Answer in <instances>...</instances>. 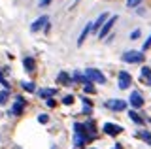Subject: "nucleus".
Segmentation results:
<instances>
[{
  "label": "nucleus",
  "mask_w": 151,
  "mask_h": 149,
  "mask_svg": "<svg viewBox=\"0 0 151 149\" xmlns=\"http://www.w3.org/2000/svg\"><path fill=\"white\" fill-rule=\"evenodd\" d=\"M147 85H151V77H147Z\"/></svg>",
  "instance_id": "32"
},
{
  "label": "nucleus",
  "mask_w": 151,
  "mask_h": 149,
  "mask_svg": "<svg viewBox=\"0 0 151 149\" xmlns=\"http://www.w3.org/2000/svg\"><path fill=\"white\" fill-rule=\"evenodd\" d=\"M85 80H89L91 83H100V85H104L106 83V77H104V74L100 72V70H94V68H87L83 74Z\"/></svg>",
  "instance_id": "1"
},
{
  "label": "nucleus",
  "mask_w": 151,
  "mask_h": 149,
  "mask_svg": "<svg viewBox=\"0 0 151 149\" xmlns=\"http://www.w3.org/2000/svg\"><path fill=\"white\" fill-rule=\"evenodd\" d=\"M115 21H117V15H113V17H110L106 23L102 25V29L98 30V40H104L108 34H110V30L113 29V25H115Z\"/></svg>",
  "instance_id": "3"
},
{
  "label": "nucleus",
  "mask_w": 151,
  "mask_h": 149,
  "mask_svg": "<svg viewBox=\"0 0 151 149\" xmlns=\"http://www.w3.org/2000/svg\"><path fill=\"white\" fill-rule=\"evenodd\" d=\"M21 87H23L25 91H28V92H36V87H34V83H32V81H27V83L23 81Z\"/></svg>",
  "instance_id": "18"
},
{
  "label": "nucleus",
  "mask_w": 151,
  "mask_h": 149,
  "mask_svg": "<svg viewBox=\"0 0 151 149\" xmlns=\"http://www.w3.org/2000/svg\"><path fill=\"white\" fill-rule=\"evenodd\" d=\"M49 2H51V0H40V6L44 8V6H47V4H49Z\"/></svg>",
  "instance_id": "31"
},
{
  "label": "nucleus",
  "mask_w": 151,
  "mask_h": 149,
  "mask_svg": "<svg viewBox=\"0 0 151 149\" xmlns=\"http://www.w3.org/2000/svg\"><path fill=\"white\" fill-rule=\"evenodd\" d=\"M149 47H151V34H149V38L144 42V47H142V53H144V51H147Z\"/></svg>",
  "instance_id": "24"
},
{
  "label": "nucleus",
  "mask_w": 151,
  "mask_h": 149,
  "mask_svg": "<svg viewBox=\"0 0 151 149\" xmlns=\"http://www.w3.org/2000/svg\"><path fill=\"white\" fill-rule=\"evenodd\" d=\"M140 2H142V0H127V6H129V8H136Z\"/></svg>",
  "instance_id": "25"
},
{
  "label": "nucleus",
  "mask_w": 151,
  "mask_h": 149,
  "mask_svg": "<svg viewBox=\"0 0 151 149\" xmlns=\"http://www.w3.org/2000/svg\"><path fill=\"white\" fill-rule=\"evenodd\" d=\"M45 104L49 106V108H55V100L53 98H45Z\"/></svg>",
  "instance_id": "30"
},
{
  "label": "nucleus",
  "mask_w": 151,
  "mask_h": 149,
  "mask_svg": "<svg viewBox=\"0 0 151 149\" xmlns=\"http://www.w3.org/2000/svg\"><path fill=\"white\" fill-rule=\"evenodd\" d=\"M123 62H130V64H140V62H144V59H145V55L142 53V51H127L125 55H123Z\"/></svg>",
  "instance_id": "2"
},
{
  "label": "nucleus",
  "mask_w": 151,
  "mask_h": 149,
  "mask_svg": "<svg viewBox=\"0 0 151 149\" xmlns=\"http://www.w3.org/2000/svg\"><path fill=\"white\" fill-rule=\"evenodd\" d=\"M106 106H108L110 110H113V111H123V110H127V100H119V98L108 100Z\"/></svg>",
  "instance_id": "5"
},
{
  "label": "nucleus",
  "mask_w": 151,
  "mask_h": 149,
  "mask_svg": "<svg viewBox=\"0 0 151 149\" xmlns=\"http://www.w3.org/2000/svg\"><path fill=\"white\" fill-rule=\"evenodd\" d=\"M38 121H40L42 125H45V123H49V115H45V113H40L38 115Z\"/></svg>",
  "instance_id": "23"
},
{
  "label": "nucleus",
  "mask_w": 151,
  "mask_h": 149,
  "mask_svg": "<svg viewBox=\"0 0 151 149\" xmlns=\"http://www.w3.org/2000/svg\"><path fill=\"white\" fill-rule=\"evenodd\" d=\"M91 25H93V23H89V25H85V29L81 30V34H79V40H78V45H79V47H81V45H83V42L87 40L89 32H91Z\"/></svg>",
  "instance_id": "12"
},
{
  "label": "nucleus",
  "mask_w": 151,
  "mask_h": 149,
  "mask_svg": "<svg viewBox=\"0 0 151 149\" xmlns=\"http://www.w3.org/2000/svg\"><path fill=\"white\" fill-rule=\"evenodd\" d=\"M45 23H49V17H47V15H42L40 19H36V21L30 25V32H38L40 29H44Z\"/></svg>",
  "instance_id": "9"
},
{
  "label": "nucleus",
  "mask_w": 151,
  "mask_h": 149,
  "mask_svg": "<svg viewBox=\"0 0 151 149\" xmlns=\"http://www.w3.org/2000/svg\"><path fill=\"white\" fill-rule=\"evenodd\" d=\"M102 128H104V132L110 134V136H117V134L123 132V127H121V125H113V123H104Z\"/></svg>",
  "instance_id": "6"
},
{
  "label": "nucleus",
  "mask_w": 151,
  "mask_h": 149,
  "mask_svg": "<svg viewBox=\"0 0 151 149\" xmlns=\"http://www.w3.org/2000/svg\"><path fill=\"white\" fill-rule=\"evenodd\" d=\"M85 143H87V136H85V134H76L74 136V145L76 147H83Z\"/></svg>",
  "instance_id": "14"
},
{
  "label": "nucleus",
  "mask_w": 151,
  "mask_h": 149,
  "mask_svg": "<svg viewBox=\"0 0 151 149\" xmlns=\"http://www.w3.org/2000/svg\"><path fill=\"white\" fill-rule=\"evenodd\" d=\"M89 149H93V147H89Z\"/></svg>",
  "instance_id": "33"
},
{
  "label": "nucleus",
  "mask_w": 151,
  "mask_h": 149,
  "mask_svg": "<svg viewBox=\"0 0 151 149\" xmlns=\"http://www.w3.org/2000/svg\"><path fill=\"white\" fill-rule=\"evenodd\" d=\"M23 66H25L27 72H34V70H36V60L32 57H25V59H23Z\"/></svg>",
  "instance_id": "10"
},
{
  "label": "nucleus",
  "mask_w": 151,
  "mask_h": 149,
  "mask_svg": "<svg viewBox=\"0 0 151 149\" xmlns=\"http://www.w3.org/2000/svg\"><path fill=\"white\" fill-rule=\"evenodd\" d=\"M83 92H87V95H94L96 92V89H94V85L89 80H85L83 81Z\"/></svg>",
  "instance_id": "15"
},
{
  "label": "nucleus",
  "mask_w": 151,
  "mask_h": 149,
  "mask_svg": "<svg viewBox=\"0 0 151 149\" xmlns=\"http://www.w3.org/2000/svg\"><path fill=\"white\" fill-rule=\"evenodd\" d=\"M23 108H25V98H23V96H17L13 108L9 110V113H12V115H21L23 113Z\"/></svg>",
  "instance_id": "8"
},
{
  "label": "nucleus",
  "mask_w": 151,
  "mask_h": 149,
  "mask_svg": "<svg viewBox=\"0 0 151 149\" xmlns=\"http://www.w3.org/2000/svg\"><path fill=\"white\" fill-rule=\"evenodd\" d=\"M130 83H132V76L129 72H119V89H129L130 87Z\"/></svg>",
  "instance_id": "7"
},
{
  "label": "nucleus",
  "mask_w": 151,
  "mask_h": 149,
  "mask_svg": "<svg viewBox=\"0 0 151 149\" xmlns=\"http://www.w3.org/2000/svg\"><path fill=\"white\" fill-rule=\"evenodd\" d=\"M129 102H130L132 108L138 110V108H142V106H144V96H142V92H140V91H132V92H130Z\"/></svg>",
  "instance_id": "4"
},
{
  "label": "nucleus",
  "mask_w": 151,
  "mask_h": 149,
  "mask_svg": "<svg viewBox=\"0 0 151 149\" xmlns=\"http://www.w3.org/2000/svg\"><path fill=\"white\" fill-rule=\"evenodd\" d=\"M129 117H130L132 121H134V123H136V125H144V119H142V117H140V113H138V111H134V110H130V111H129Z\"/></svg>",
  "instance_id": "16"
},
{
  "label": "nucleus",
  "mask_w": 151,
  "mask_h": 149,
  "mask_svg": "<svg viewBox=\"0 0 151 149\" xmlns=\"http://www.w3.org/2000/svg\"><path fill=\"white\" fill-rule=\"evenodd\" d=\"M142 138H144V140H147V142L151 143V134L147 132V130H145V132H142Z\"/></svg>",
  "instance_id": "29"
},
{
  "label": "nucleus",
  "mask_w": 151,
  "mask_h": 149,
  "mask_svg": "<svg viewBox=\"0 0 151 149\" xmlns=\"http://www.w3.org/2000/svg\"><path fill=\"white\" fill-rule=\"evenodd\" d=\"M8 98H9V91H6V89H4V91H0V106H4V104H6Z\"/></svg>",
  "instance_id": "19"
},
{
  "label": "nucleus",
  "mask_w": 151,
  "mask_h": 149,
  "mask_svg": "<svg viewBox=\"0 0 151 149\" xmlns=\"http://www.w3.org/2000/svg\"><path fill=\"white\" fill-rule=\"evenodd\" d=\"M142 80H147V77H151V68L149 66H142Z\"/></svg>",
  "instance_id": "20"
},
{
  "label": "nucleus",
  "mask_w": 151,
  "mask_h": 149,
  "mask_svg": "<svg viewBox=\"0 0 151 149\" xmlns=\"http://www.w3.org/2000/svg\"><path fill=\"white\" fill-rule=\"evenodd\" d=\"M106 21H108V13H102V15L96 19V23H93V25H91V30H96V32H98V30L102 29V25H104Z\"/></svg>",
  "instance_id": "11"
},
{
  "label": "nucleus",
  "mask_w": 151,
  "mask_h": 149,
  "mask_svg": "<svg viewBox=\"0 0 151 149\" xmlns=\"http://www.w3.org/2000/svg\"><path fill=\"white\" fill-rule=\"evenodd\" d=\"M140 36H142V32H140V30H134V32L130 34V40H138Z\"/></svg>",
  "instance_id": "28"
},
{
  "label": "nucleus",
  "mask_w": 151,
  "mask_h": 149,
  "mask_svg": "<svg viewBox=\"0 0 151 149\" xmlns=\"http://www.w3.org/2000/svg\"><path fill=\"white\" fill-rule=\"evenodd\" d=\"M83 113L91 115V113H93V106H89V104H83Z\"/></svg>",
  "instance_id": "26"
},
{
  "label": "nucleus",
  "mask_w": 151,
  "mask_h": 149,
  "mask_svg": "<svg viewBox=\"0 0 151 149\" xmlns=\"http://www.w3.org/2000/svg\"><path fill=\"white\" fill-rule=\"evenodd\" d=\"M57 81L63 83V85H72V77H70L66 72H60L59 76H57Z\"/></svg>",
  "instance_id": "13"
},
{
  "label": "nucleus",
  "mask_w": 151,
  "mask_h": 149,
  "mask_svg": "<svg viewBox=\"0 0 151 149\" xmlns=\"http://www.w3.org/2000/svg\"><path fill=\"white\" fill-rule=\"evenodd\" d=\"M0 83H2V85H4V89H6V91L9 89V83H8L6 80H4V76H2V72H0Z\"/></svg>",
  "instance_id": "27"
},
{
  "label": "nucleus",
  "mask_w": 151,
  "mask_h": 149,
  "mask_svg": "<svg viewBox=\"0 0 151 149\" xmlns=\"http://www.w3.org/2000/svg\"><path fill=\"white\" fill-rule=\"evenodd\" d=\"M63 104H64V106H72V104H74V96H72V95L64 96V98H63Z\"/></svg>",
  "instance_id": "22"
},
{
  "label": "nucleus",
  "mask_w": 151,
  "mask_h": 149,
  "mask_svg": "<svg viewBox=\"0 0 151 149\" xmlns=\"http://www.w3.org/2000/svg\"><path fill=\"white\" fill-rule=\"evenodd\" d=\"M74 132L76 134H85V127H83L81 123H76L74 125ZM85 136H87V134H85Z\"/></svg>",
  "instance_id": "21"
},
{
  "label": "nucleus",
  "mask_w": 151,
  "mask_h": 149,
  "mask_svg": "<svg viewBox=\"0 0 151 149\" xmlns=\"http://www.w3.org/2000/svg\"><path fill=\"white\" fill-rule=\"evenodd\" d=\"M40 96H44V98H53L55 95V89H40V92H38Z\"/></svg>",
  "instance_id": "17"
}]
</instances>
